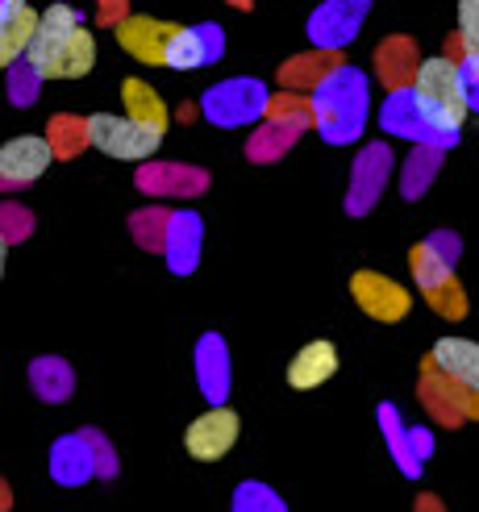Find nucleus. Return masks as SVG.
<instances>
[{
	"label": "nucleus",
	"mask_w": 479,
	"mask_h": 512,
	"mask_svg": "<svg viewBox=\"0 0 479 512\" xmlns=\"http://www.w3.org/2000/svg\"><path fill=\"white\" fill-rule=\"evenodd\" d=\"M413 100H417L425 125H430L434 146L446 150L450 142H459L463 121L471 113V84H467L463 63H455L450 55H430L417 71Z\"/></svg>",
	"instance_id": "nucleus-1"
},
{
	"label": "nucleus",
	"mask_w": 479,
	"mask_h": 512,
	"mask_svg": "<svg viewBox=\"0 0 479 512\" xmlns=\"http://www.w3.org/2000/svg\"><path fill=\"white\" fill-rule=\"evenodd\" d=\"M313 109H317V134L330 146H350L363 134L367 109H371L367 75L350 63L338 67L330 80L313 92Z\"/></svg>",
	"instance_id": "nucleus-2"
},
{
	"label": "nucleus",
	"mask_w": 479,
	"mask_h": 512,
	"mask_svg": "<svg viewBox=\"0 0 479 512\" xmlns=\"http://www.w3.org/2000/svg\"><path fill=\"white\" fill-rule=\"evenodd\" d=\"M271 92L263 80H250V75H234V80L213 84L205 96H200V109L213 125L221 130H234V125H255L267 117Z\"/></svg>",
	"instance_id": "nucleus-3"
},
{
	"label": "nucleus",
	"mask_w": 479,
	"mask_h": 512,
	"mask_svg": "<svg viewBox=\"0 0 479 512\" xmlns=\"http://www.w3.org/2000/svg\"><path fill=\"white\" fill-rule=\"evenodd\" d=\"M417 396L425 404V413H430L438 425H446V429H459L467 421H479V392L463 388V383H455L446 371H438L434 358H421Z\"/></svg>",
	"instance_id": "nucleus-4"
},
{
	"label": "nucleus",
	"mask_w": 479,
	"mask_h": 512,
	"mask_svg": "<svg viewBox=\"0 0 479 512\" xmlns=\"http://www.w3.org/2000/svg\"><path fill=\"white\" fill-rule=\"evenodd\" d=\"M88 134L100 155L121 159V163H142L163 146V134L146 130L134 117H117V113H92L88 117Z\"/></svg>",
	"instance_id": "nucleus-5"
},
{
	"label": "nucleus",
	"mask_w": 479,
	"mask_h": 512,
	"mask_svg": "<svg viewBox=\"0 0 479 512\" xmlns=\"http://www.w3.org/2000/svg\"><path fill=\"white\" fill-rule=\"evenodd\" d=\"M175 34H180V25H175V21L142 17V13H130L121 25H113L117 46H121L130 59L146 63V67H167V50H171V38H175Z\"/></svg>",
	"instance_id": "nucleus-6"
},
{
	"label": "nucleus",
	"mask_w": 479,
	"mask_h": 512,
	"mask_svg": "<svg viewBox=\"0 0 479 512\" xmlns=\"http://www.w3.org/2000/svg\"><path fill=\"white\" fill-rule=\"evenodd\" d=\"M350 296H355V304L371 317V321H405L409 309H413V292L400 288L396 279L380 275V271H355L350 275Z\"/></svg>",
	"instance_id": "nucleus-7"
},
{
	"label": "nucleus",
	"mask_w": 479,
	"mask_h": 512,
	"mask_svg": "<svg viewBox=\"0 0 479 512\" xmlns=\"http://www.w3.org/2000/svg\"><path fill=\"white\" fill-rule=\"evenodd\" d=\"M238 433H242V421H238L234 408L213 404L209 413H200V417L188 425L184 450L196 458V463H217V458H225V454L234 450Z\"/></svg>",
	"instance_id": "nucleus-8"
},
{
	"label": "nucleus",
	"mask_w": 479,
	"mask_h": 512,
	"mask_svg": "<svg viewBox=\"0 0 479 512\" xmlns=\"http://www.w3.org/2000/svg\"><path fill=\"white\" fill-rule=\"evenodd\" d=\"M392 175V150L384 142H371L359 150L355 167H350V188H346V213L363 217L375 209V200L384 196V184Z\"/></svg>",
	"instance_id": "nucleus-9"
},
{
	"label": "nucleus",
	"mask_w": 479,
	"mask_h": 512,
	"mask_svg": "<svg viewBox=\"0 0 479 512\" xmlns=\"http://www.w3.org/2000/svg\"><path fill=\"white\" fill-rule=\"evenodd\" d=\"M371 9V0H321L309 17V38L321 50H342L346 42H355L363 30V17Z\"/></svg>",
	"instance_id": "nucleus-10"
},
{
	"label": "nucleus",
	"mask_w": 479,
	"mask_h": 512,
	"mask_svg": "<svg viewBox=\"0 0 479 512\" xmlns=\"http://www.w3.org/2000/svg\"><path fill=\"white\" fill-rule=\"evenodd\" d=\"M50 163H55V150H50L46 134H17L0 146V184H5V192L30 188Z\"/></svg>",
	"instance_id": "nucleus-11"
},
{
	"label": "nucleus",
	"mask_w": 479,
	"mask_h": 512,
	"mask_svg": "<svg viewBox=\"0 0 479 512\" xmlns=\"http://www.w3.org/2000/svg\"><path fill=\"white\" fill-rule=\"evenodd\" d=\"M38 25H42V13L30 0H0V63L13 67L30 55Z\"/></svg>",
	"instance_id": "nucleus-12"
},
{
	"label": "nucleus",
	"mask_w": 479,
	"mask_h": 512,
	"mask_svg": "<svg viewBox=\"0 0 479 512\" xmlns=\"http://www.w3.org/2000/svg\"><path fill=\"white\" fill-rule=\"evenodd\" d=\"M421 50L413 38L405 34H392L375 46V80H380L388 92H405L417 84V71H421Z\"/></svg>",
	"instance_id": "nucleus-13"
},
{
	"label": "nucleus",
	"mask_w": 479,
	"mask_h": 512,
	"mask_svg": "<svg viewBox=\"0 0 479 512\" xmlns=\"http://www.w3.org/2000/svg\"><path fill=\"white\" fill-rule=\"evenodd\" d=\"M380 425H384V438H388V450L396 458V467L413 479L425 458H430V450H434L430 429H409L392 404H380Z\"/></svg>",
	"instance_id": "nucleus-14"
},
{
	"label": "nucleus",
	"mask_w": 479,
	"mask_h": 512,
	"mask_svg": "<svg viewBox=\"0 0 479 512\" xmlns=\"http://www.w3.org/2000/svg\"><path fill=\"white\" fill-rule=\"evenodd\" d=\"M338 67H346L342 50H321V46H313V50H305V55L288 59L280 71H275V80H280L284 92H305V96H313Z\"/></svg>",
	"instance_id": "nucleus-15"
},
{
	"label": "nucleus",
	"mask_w": 479,
	"mask_h": 512,
	"mask_svg": "<svg viewBox=\"0 0 479 512\" xmlns=\"http://www.w3.org/2000/svg\"><path fill=\"white\" fill-rule=\"evenodd\" d=\"M225 50V34L217 30L213 21L205 25H180V34L171 38V50H167V67L175 71H192V67H209L213 59H221Z\"/></svg>",
	"instance_id": "nucleus-16"
},
{
	"label": "nucleus",
	"mask_w": 479,
	"mask_h": 512,
	"mask_svg": "<svg viewBox=\"0 0 479 512\" xmlns=\"http://www.w3.org/2000/svg\"><path fill=\"white\" fill-rule=\"evenodd\" d=\"M138 188L150 196H200L209 188V171L188 163H142Z\"/></svg>",
	"instance_id": "nucleus-17"
},
{
	"label": "nucleus",
	"mask_w": 479,
	"mask_h": 512,
	"mask_svg": "<svg viewBox=\"0 0 479 512\" xmlns=\"http://www.w3.org/2000/svg\"><path fill=\"white\" fill-rule=\"evenodd\" d=\"M80 25H84V17L75 13L71 5H50V9L42 13L38 38H34V46H30V55H25V59H30V63L46 75V71H50V63H55V55L67 46V38H71L75 30H80Z\"/></svg>",
	"instance_id": "nucleus-18"
},
{
	"label": "nucleus",
	"mask_w": 479,
	"mask_h": 512,
	"mask_svg": "<svg viewBox=\"0 0 479 512\" xmlns=\"http://www.w3.org/2000/svg\"><path fill=\"white\" fill-rule=\"evenodd\" d=\"M338 375V346L334 342H309V346H300L296 358L288 363V383L296 392H313L321 388L325 379H334Z\"/></svg>",
	"instance_id": "nucleus-19"
},
{
	"label": "nucleus",
	"mask_w": 479,
	"mask_h": 512,
	"mask_svg": "<svg viewBox=\"0 0 479 512\" xmlns=\"http://www.w3.org/2000/svg\"><path fill=\"white\" fill-rule=\"evenodd\" d=\"M196 379L209 404H225V396H230V350L217 334H205L196 346Z\"/></svg>",
	"instance_id": "nucleus-20"
},
{
	"label": "nucleus",
	"mask_w": 479,
	"mask_h": 512,
	"mask_svg": "<svg viewBox=\"0 0 479 512\" xmlns=\"http://www.w3.org/2000/svg\"><path fill=\"white\" fill-rule=\"evenodd\" d=\"M50 475L67 483V488H80V483L96 479V458L84 433H71V438H59L50 446Z\"/></svg>",
	"instance_id": "nucleus-21"
},
{
	"label": "nucleus",
	"mask_w": 479,
	"mask_h": 512,
	"mask_svg": "<svg viewBox=\"0 0 479 512\" xmlns=\"http://www.w3.org/2000/svg\"><path fill=\"white\" fill-rule=\"evenodd\" d=\"M380 130H388L392 138H413V142H430L434 146V134L425 125L417 100H413V88L405 92H388V100L380 105Z\"/></svg>",
	"instance_id": "nucleus-22"
},
{
	"label": "nucleus",
	"mask_w": 479,
	"mask_h": 512,
	"mask_svg": "<svg viewBox=\"0 0 479 512\" xmlns=\"http://www.w3.org/2000/svg\"><path fill=\"white\" fill-rule=\"evenodd\" d=\"M200 217L196 213H171V229H167V250H163V259L175 275H188L196 271L200 263Z\"/></svg>",
	"instance_id": "nucleus-23"
},
{
	"label": "nucleus",
	"mask_w": 479,
	"mask_h": 512,
	"mask_svg": "<svg viewBox=\"0 0 479 512\" xmlns=\"http://www.w3.org/2000/svg\"><path fill=\"white\" fill-rule=\"evenodd\" d=\"M430 358L438 363V371H446L455 383L479 392V342H471V338H442L430 350Z\"/></svg>",
	"instance_id": "nucleus-24"
},
{
	"label": "nucleus",
	"mask_w": 479,
	"mask_h": 512,
	"mask_svg": "<svg viewBox=\"0 0 479 512\" xmlns=\"http://www.w3.org/2000/svg\"><path fill=\"white\" fill-rule=\"evenodd\" d=\"M121 100H125V117H134L138 125H146V130L167 138V105H163L159 88H150L146 80L130 75V80L121 84Z\"/></svg>",
	"instance_id": "nucleus-25"
},
{
	"label": "nucleus",
	"mask_w": 479,
	"mask_h": 512,
	"mask_svg": "<svg viewBox=\"0 0 479 512\" xmlns=\"http://www.w3.org/2000/svg\"><path fill=\"white\" fill-rule=\"evenodd\" d=\"M92 63H96V34L88 25H80V30L67 38V46L55 55V63H50L46 80H80V75L92 71Z\"/></svg>",
	"instance_id": "nucleus-26"
},
{
	"label": "nucleus",
	"mask_w": 479,
	"mask_h": 512,
	"mask_svg": "<svg viewBox=\"0 0 479 512\" xmlns=\"http://www.w3.org/2000/svg\"><path fill=\"white\" fill-rule=\"evenodd\" d=\"M300 134H305V130H300V125H292V121L263 117L259 130L250 134V142H246V155H250V163H275Z\"/></svg>",
	"instance_id": "nucleus-27"
},
{
	"label": "nucleus",
	"mask_w": 479,
	"mask_h": 512,
	"mask_svg": "<svg viewBox=\"0 0 479 512\" xmlns=\"http://www.w3.org/2000/svg\"><path fill=\"white\" fill-rule=\"evenodd\" d=\"M30 383H34V392H38L42 400L59 404V400H67V396H71L75 375H71V367L63 363V358L42 354V358H34V363H30Z\"/></svg>",
	"instance_id": "nucleus-28"
},
{
	"label": "nucleus",
	"mask_w": 479,
	"mask_h": 512,
	"mask_svg": "<svg viewBox=\"0 0 479 512\" xmlns=\"http://www.w3.org/2000/svg\"><path fill=\"white\" fill-rule=\"evenodd\" d=\"M46 142L55 150V159H75L84 146H92L88 134V117H75V113H59L46 121Z\"/></svg>",
	"instance_id": "nucleus-29"
},
{
	"label": "nucleus",
	"mask_w": 479,
	"mask_h": 512,
	"mask_svg": "<svg viewBox=\"0 0 479 512\" xmlns=\"http://www.w3.org/2000/svg\"><path fill=\"white\" fill-rule=\"evenodd\" d=\"M442 167V146H430V142H417V150L405 159V171H400V192L409 200H417L425 188L434 184V175Z\"/></svg>",
	"instance_id": "nucleus-30"
},
{
	"label": "nucleus",
	"mask_w": 479,
	"mask_h": 512,
	"mask_svg": "<svg viewBox=\"0 0 479 512\" xmlns=\"http://www.w3.org/2000/svg\"><path fill=\"white\" fill-rule=\"evenodd\" d=\"M409 271H413V284L425 292V288H434V284H442V279L455 275V259H446V254L425 238L409 250Z\"/></svg>",
	"instance_id": "nucleus-31"
},
{
	"label": "nucleus",
	"mask_w": 479,
	"mask_h": 512,
	"mask_svg": "<svg viewBox=\"0 0 479 512\" xmlns=\"http://www.w3.org/2000/svg\"><path fill=\"white\" fill-rule=\"evenodd\" d=\"M459 46L467 84H479V0H459Z\"/></svg>",
	"instance_id": "nucleus-32"
},
{
	"label": "nucleus",
	"mask_w": 479,
	"mask_h": 512,
	"mask_svg": "<svg viewBox=\"0 0 479 512\" xmlns=\"http://www.w3.org/2000/svg\"><path fill=\"white\" fill-rule=\"evenodd\" d=\"M167 229H171V213H167V209H142V213H134V221H130L134 242H138L142 250H155V254L167 250Z\"/></svg>",
	"instance_id": "nucleus-33"
},
{
	"label": "nucleus",
	"mask_w": 479,
	"mask_h": 512,
	"mask_svg": "<svg viewBox=\"0 0 479 512\" xmlns=\"http://www.w3.org/2000/svg\"><path fill=\"white\" fill-rule=\"evenodd\" d=\"M421 296H425V304H430V309H434L438 317H446V321H463V317H467V292H463V284H459V275H450V279H442V284L425 288Z\"/></svg>",
	"instance_id": "nucleus-34"
},
{
	"label": "nucleus",
	"mask_w": 479,
	"mask_h": 512,
	"mask_svg": "<svg viewBox=\"0 0 479 512\" xmlns=\"http://www.w3.org/2000/svg\"><path fill=\"white\" fill-rule=\"evenodd\" d=\"M234 512H288L284 500L275 496L267 483H255V479H246L234 488Z\"/></svg>",
	"instance_id": "nucleus-35"
},
{
	"label": "nucleus",
	"mask_w": 479,
	"mask_h": 512,
	"mask_svg": "<svg viewBox=\"0 0 479 512\" xmlns=\"http://www.w3.org/2000/svg\"><path fill=\"white\" fill-rule=\"evenodd\" d=\"M42 80H46V75L30 63V59H21V63H13L9 67V100H13V105L21 109V105H34V100H38V88H42Z\"/></svg>",
	"instance_id": "nucleus-36"
},
{
	"label": "nucleus",
	"mask_w": 479,
	"mask_h": 512,
	"mask_svg": "<svg viewBox=\"0 0 479 512\" xmlns=\"http://www.w3.org/2000/svg\"><path fill=\"white\" fill-rule=\"evenodd\" d=\"M0 221H5V229H0L5 246L21 242V238H30V229H34V213H30V209H21V204H13V200H5V209H0Z\"/></svg>",
	"instance_id": "nucleus-37"
},
{
	"label": "nucleus",
	"mask_w": 479,
	"mask_h": 512,
	"mask_svg": "<svg viewBox=\"0 0 479 512\" xmlns=\"http://www.w3.org/2000/svg\"><path fill=\"white\" fill-rule=\"evenodd\" d=\"M84 438H88V446H92V458H96V475L100 479H109L113 471H117V458H113V446L100 438L96 429H84Z\"/></svg>",
	"instance_id": "nucleus-38"
},
{
	"label": "nucleus",
	"mask_w": 479,
	"mask_h": 512,
	"mask_svg": "<svg viewBox=\"0 0 479 512\" xmlns=\"http://www.w3.org/2000/svg\"><path fill=\"white\" fill-rule=\"evenodd\" d=\"M130 17V0H96V21L100 25H121Z\"/></svg>",
	"instance_id": "nucleus-39"
},
{
	"label": "nucleus",
	"mask_w": 479,
	"mask_h": 512,
	"mask_svg": "<svg viewBox=\"0 0 479 512\" xmlns=\"http://www.w3.org/2000/svg\"><path fill=\"white\" fill-rule=\"evenodd\" d=\"M413 512H446V508H442V500H434V496H417Z\"/></svg>",
	"instance_id": "nucleus-40"
},
{
	"label": "nucleus",
	"mask_w": 479,
	"mask_h": 512,
	"mask_svg": "<svg viewBox=\"0 0 479 512\" xmlns=\"http://www.w3.org/2000/svg\"><path fill=\"white\" fill-rule=\"evenodd\" d=\"M13 508V496H9V483H5V488H0V512H9Z\"/></svg>",
	"instance_id": "nucleus-41"
},
{
	"label": "nucleus",
	"mask_w": 479,
	"mask_h": 512,
	"mask_svg": "<svg viewBox=\"0 0 479 512\" xmlns=\"http://www.w3.org/2000/svg\"><path fill=\"white\" fill-rule=\"evenodd\" d=\"M230 5H234V9H250V5H255V0H230Z\"/></svg>",
	"instance_id": "nucleus-42"
}]
</instances>
